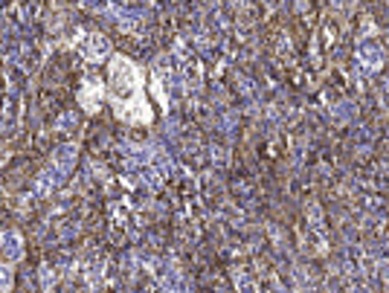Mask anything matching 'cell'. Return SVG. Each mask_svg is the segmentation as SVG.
I'll return each instance as SVG.
<instances>
[{"mask_svg":"<svg viewBox=\"0 0 389 293\" xmlns=\"http://www.w3.org/2000/svg\"><path fill=\"white\" fill-rule=\"evenodd\" d=\"M4 250H6L12 258L20 256V238H18V232H6V235H4Z\"/></svg>","mask_w":389,"mask_h":293,"instance_id":"1","label":"cell"}]
</instances>
